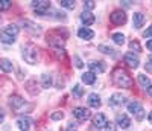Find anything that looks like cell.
I'll return each instance as SVG.
<instances>
[{"label":"cell","instance_id":"6da1fadb","mask_svg":"<svg viewBox=\"0 0 152 131\" xmlns=\"http://www.w3.org/2000/svg\"><path fill=\"white\" fill-rule=\"evenodd\" d=\"M113 81H114V84H116L117 87H123V88H129L132 85L131 76L126 73L125 70H122V69H116V70H114Z\"/></svg>","mask_w":152,"mask_h":131},{"label":"cell","instance_id":"7a4b0ae2","mask_svg":"<svg viewBox=\"0 0 152 131\" xmlns=\"http://www.w3.org/2000/svg\"><path fill=\"white\" fill-rule=\"evenodd\" d=\"M17 35H18V26L17 24H9L3 29V32L0 34V40L6 44H11V43L15 41Z\"/></svg>","mask_w":152,"mask_h":131},{"label":"cell","instance_id":"3957f363","mask_svg":"<svg viewBox=\"0 0 152 131\" xmlns=\"http://www.w3.org/2000/svg\"><path fill=\"white\" fill-rule=\"evenodd\" d=\"M23 57L24 61L29 63V64H37L38 58H40V52H38L35 44H26L23 49Z\"/></svg>","mask_w":152,"mask_h":131},{"label":"cell","instance_id":"277c9868","mask_svg":"<svg viewBox=\"0 0 152 131\" xmlns=\"http://www.w3.org/2000/svg\"><path fill=\"white\" fill-rule=\"evenodd\" d=\"M128 111L135 116L137 121H142L143 117H145V110H143L142 104L138 102V101H131V102L128 104Z\"/></svg>","mask_w":152,"mask_h":131},{"label":"cell","instance_id":"5b68a950","mask_svg":"<svg viewBox=\"0 0 152 131\" xmlns=\"http://www.w3.org/2000/svg\"><path fill=\"white\" fill-rule=\"evenodd\" d=\"M50 3L46 2V0H38V2H32V9L37 12L38 15H44L46 12L49 11Z\"/></svg>","mask_w":152,"mask_h":131},{"label":"cell","instance_id":"8992f818","mask_svg":"<svg viewBox=\"0 0 152 131\" xmlns=\"http://www.w3.org/2000/svg\"><path fill=\"white\" fill-rule=\"evenodd\" d=\"M125 102H126V98H125L122 93H114V95H111V98L108 99V104H110L111 107H114V108L122 107Z\"/></svg>","mask_w":152,"mask_h":131},{"label":"cell","instance_id":"52a82bcc","mask_svg":"<svg viewBox=\"0 0 152 131\" xmlns=\"http://www.w3.org/2000/svg\"><path fill=\"white\" fill-rule=\"evenodd\" d=\"M73 116L76 117L78 121H87V119H90V111H88V108H85V107H76L75 110H73Z\"/></svg>","mask_w":152,"mask_h":131},{"label":"cell","instance_id":"ba28073f","mask_svg":"<svg viewBox=\"0 0 152 131\" xmlns=\"http://www.w3.org/2000/svg\"><path fill=\"white\" fill-rule=\"evenodd\" d=\"M110 18H111V21L114 24H125L126 23V14H125L123 11H120V9L114 11L113 14L110 15Z\"/></svg>","mask_w":152,"mask_h":131},{"label":"cell","instance_id":"9c48e42d","mask_svg":"<svg viewBox=\"0 0 152 131\" xmlns=\"http://www.w3.org/2000/svg\"><path fill=\"white\" fill-rule=\"evenodd\" d=\"M125 63L128 64L129 67L137 69V67H138V64H140V60H138V57L134 55L132 52H129V54H126V55H125Z\"/></svg>","mask_w":152,"mask_h":131},{"label":"cell","instance_id":"30bf717a","mask_svg":"<svg viewBox=\"0 0 152 131\" xmlns=\"http://www.w3.org/2000/svg\"><path fill=\"white\" fill-rule=\"evenodd\" d=\"M88 67H90V70H91L94 75L105 72V64H104L102 61H91V63H88Z\"/></svg>","mask_w":152,"mask_h":131},{"label":"cell","instance_id":"8fae6325","mask_svg":"<svg viewBox=\"0 0 152 131\" xmlns=\"http://www.w3.org/2000/svg\"><path fill=\"white\" fill-rule=\"evenodd\" d=\"M116 121H117V125L120 127V128H129V125H131V119L126 114H117V117H116Z\"/></svg>","mask_w":152,"mask_h":131},{"label":"cell","instance_id":"7c38bea8","mask_svg":"<svg viewBox=\"0 0 152 131\" xmlns=\"http://www.w3.org/2000/svg\"><path fill=\"white\" fill-rule=\"evenodd\" d=\"M94 15L91 14V12L90 11H84L82 12V14H81V21L85 24V26H91L93 23H94Z\"/></svg>","mask_w":152,"mask_h":131},{"label":"cell","instance_id":"4fadbf2b","mask_svg":"<svg viewBox=\"0 0 152 131\" xmlns=\"http://www.w3.org/2000/svg\"><path fill=\"white\" fill-rule=\"evenodd\" d=\"M88 105H90L91 108H99L100 105H102V102H100V98H99V95H96V93H91V95H88Z\"/></svg>","mask_w":152,"mask_h":131},{"label":"cell","instance_id":"5bb4252c","mask_svg":"<svg viewBox=\"0 0 152 131\" xmlns=\"http://www.w3.org/2000/svg\"><path fill=\"white\" fill-rule=\"evenodd\" d=\"M78 37L82 38V40H91V38H94V32L91 29H88V28H81L78 31Z\"/></svg>","mask_w":152,"mask_h":131},{"label":"cell","instance_id":"9a60e30c","mask_svg":"<svg viewBox=\"0 0 152 131\" xmlns=\"http://www.w3.org/2000/svg\"><path fill=\"white\" fill-rule=\"evenodd\" d=\"M107 122H108V121H107V117H105V114H102V113H97V114L93 117V125L97 127V128L105 127Z\"/></svg>","mask_w":152,"mask_h":131},{"label":"cell","instance_id":"2e32d148","mask_svg":"<svg viewBox=\"0 0 152 131\" xmlns=\"http://www.w3.org/2000/svg\"><path fill=\"white\" fill-rule=\"evenodd\" d=\"M132 23H134L135 29H140L143 26V23H145V15L142 14V12H135V14L132 15Z\"/></svg>","mask_w":152,"mask_h":131},{"label":"cell","instance_id":"e0dca14e","mask_svg":"<svg viewBox=\"0 0 152 131\" xmlns=\"http://www.w3.org/2000/svg\"><path fill=\"white\" fill-rule=\"evenodd\" d=\"M31 124H32V121L29 119V117H20V119L17 121V125L21 131H29Z\"/></svg>","mask_w":152,"mask_h":131},{"label":"cell","instance_id":"ac0fdd59","mask_svg":"<svg viewBox=\"0 0 152 131\" xmlns=\"http://www.w3.org/2000/svg\"><path fill=\"white\" fill-rule=\"evenodd\" d=\"M23 104H24V99L20 98V96H12L11 98V107L14 108V110H18Z\"/></svg>","mask_w":152,"mask_h":131},{"label":"cell","instance_id":"d6986e66","mask_svg":"<svg viewBox=\"0 0 152 131\" xmlns=\"http://www.w3.org/2000/svg\"><path fill=\"white\" fill-rule=\"evenodd\" d=\"M82 81H84L85 84H94L96 75H94L93 72H85V73L82 75Z\"/></svg>","mask_w":152,"mask_h":131},{"label":"cell","instance_id":"ffe728a7","mask_svg":"<svg viewBox=\"0 0 152 131\" xmlns=\"http://www.w3.org/2000/svg\"><path fill=\"white\" fill-rule=\"evenodd\" d=\"M0 69H2L5 73L12 72V63L9 60H0Z\"/></svg>","mask_w":152,"mask_h":131},{"label":"cell","instance_id":"44dd1931","mask_svg":"<svg viewBox=\"0 0 152 131\" xmlns=\"http://www.w3.org/2000/svg\"><path fill=\"white\" fill-rule=\"evenodd\" d=\"M41 84L44 88H49V87H52V76H50L49 73H44L41 76Z\"/></svg>","mask_w":152,"mask_h":131},{"label":"cell","instance_id":"7402d4cb","mask_svg":"<svg viewBox=\"0 0 152 131\" xmlns=\"http://www.w3.org/2000/svg\"><path fill=\"white\" fill-rule=\"evenodd\" d=\"M138 84H140L142 87H145V88H148L149 85H151V79H149V76H146V75H138Z\"/></svg>","mask_w":152,"mask_h":131},{"label":"cell","instance_id":"603a6c76","mask_svg":"<svg viewBox=\"0 0 152 131\" xmlns=\"http://www.w3.org/2000/svg\"><path fill=\"white\" fill-rule=\"evenodd\" d=\"M113 41L116 43V44H119V46H122V44L125 43V35H123V34H120V32L113 34Z\"/></svg>","mask_w":152,"mask_h":131},{"label":"cell","instance_id":"cb8c5ba5","mask_svg":"<svg viewBox=\"0 0 152 131\" xmlns=\"http://www.w3.org/2000/svg\"><path fill=\"white\" fill-rule=\"evenodd\" d=\"M72 93H73V96H76V98H82V95H84V88H82L79 84H76V85L72 88Z\"/></svg>","mask_w":152,"mask_h":131},{"label":"cell","instance_id":"d4e9b609","mask_svg":"<svg viewBox=\"0 0 152 131\" xmlns=\"http://www.w3.org/2000/svg\"><path fill=\"white\" fill-rule=\"evenodd\" d=\"M59 5L62 8H67V9H73L75 8V2H72V0H61Z\"/></svg>","mask_w":152,"mask_h":131},{"label":"cell","instance_id":"484cf974","mask_svg":"<svg viewBox=\"0 0 152 131\" xmlns=\"http://www.w3.org/2000/svg\"><path fill=\"white\" fill-rule=\"evenodd\" d=\"M12 5L11 0H0V11H5V9H9Z\"/></svg>","mask_w":152,"mask_h":131},{"label":"cell","instance_id":"4316f807","mask_svg":"<svg viewBox=\"0 0 152 131\" xmlns=\"http://www.w3.org/2000/svg\"><path fill=\"white\" fill-rule=\"evenodd\" d=\"M62 117H64V113L62 111H55V113L50 114V119L52 121H59V119H62Z\"/></svg>","mask_w":152,"mask_h":131},{"label":"cell","instance_id":"83f0119b","mask_svg":"<svg viewBox=\"0 0 152 131\" xmlns=\"http://www.w3.org/2000/svg\"><path fill=\"white\" fill-rule=\"evenodd\" d=\"M99 50H100V52H104V54L114 55V50H113L111 47H108V46H104V44H100V46H99Z\"/></svg>","mask_w":152,"mask_h":131},{"label":"cell","instance_id":"f1b7e54d","mask_svg":"<svg viewBox=\"0 0 152 131\" xmlns=\"http://www.w3.org/2000/svg\"><path fill=\"white\" fill-rule=\"evenodd\" d=\"M129 47H131L132 50H135V52H140V50H142V47H140V44H138V41H134V40L129 43Z\"/></svg>","mask_w":152,"mask_h":131},{"label":"cell","instance_id":"f546056e","mask_svg":"<svg viewBox=\"0 0 152 131\" xmlns=\"http://www.w3.org/2000/svg\"><path fill=\"white\" fill-rule=\"evenodd\" d=\"M116 124H113V122H107L105 124V131H116Z\"/></svg>","mask_w":152,"mask_h":131},{"label":"cell","instance_id":"4dcf8cb0","mask_svg":"<svg viewBox=\"0 0 152 131\" xmlns=\"http://www.w3.org/2000/svg\"><path fill=\"white\" fill-rule=\"evenodd\" d=\"M84 6H85L87 9H93V8L96 6V3L91 2V0H88V2H84Z\"/></svg>","mask_w":152,"mask_h":131},{"label":"cell","instance_id":"1f68e13d","mask_svg":"<svg viewBox=\"0 0 152 131\" xmlns=\"http://www.w3.org/2000/svg\"><path fill=\"white\" fill-rule=\"evenodd\" d=\"M143 37H145V38H149V37H152V24H151L149 28H148V29L143 32Z\"/></svg>","mask_w":152,"mask_h":131},{"label":"cell","instance_id":"d6a6232c","mask_svg":"<svg viewBox=\"0 0 152 131\" xmlns=\"http://www.w3.org/2000/svg\"><path fill=\"white\" fill-rule=\"evenodd\" d=\"M73 60H75V64H76V67H79V69H81L82 66H84V63H82V60H81L79 57H75Z\"/></svg>","mask_w":152,"mask_h":131},{"label":"cell","instance_id":"836d02e7","mask_svg":"<svg viewBox=\"0 0 152 131\" xmlns=\"http://www.w3.org/2000/svg\"><path fill=\"white\" fill-rule=\"evenodd\" d=\"M146 67H148V70H152V57L148 58V66Z\"/></svg>","mask_w":152,"mask_h":131},{"label":"cell","instance_id":"e575fe53","mask_svg":"<svg viewBox=\"0 0 152 131\" xmlns=\"http://www.w3.org/2000/svg\"><path fill=\"white\" fill-rule=\"evenodd\" d=\"M3 119H5V113L3 110H0V122H3Z\"/></svg>","mask_w":152,"mask_h":131},{"label":"cell","instance_id":"d590c367","mask_svg":"<svg viewBox=\"0 0 152 131\" xmlns=\"http://www.w3.org/2000/svg\"><path fill=\"white\" fill-rule=\"evenodd\" d=\"M146 47H148L149 50H152V40H149V41L146 43Z\"/></svg>","mask_w":152,"mask_h":131},{"label":"cell","instance_id":"8d00e7d4","mask_svg":"<svg viewBox=\"0 0 152 131\" xmlns=\"http://www.w3.org/2000/svg\"><path fill=\"white\" fill-rule=\"evenodd\" d=\"M67 131H76L75 125H73V124H70V125H69V130H67Z\"/></svg>","mask_w":152,"mask_h":131},{"label":"cell","instance_id":"74e56055","mask_svg":"<svg viewBox=\"0 0 152 131\" xmlns=\"http://www.w3.org/2000/svg\"><path fill=\"white\" fill-rule=\"evenodd\" d=\"M148 93H149V96H152V84L148 87Z\"/></svg>","mask_w":152,"mask_h":131},{"label":"cell","instance_id":"f35d334b","mask_svg":"<svg viewBox=\"0 0 152 131\" xmlns=\"http://www.w3.org/2000/svg\"><path fill=\"white\" fill-rule=\"evenodd\" d=\"M149 122L152 124V111H151V114H149Z\"/></svg>","mask_w":152,"mask_h":131}]
</instances>
